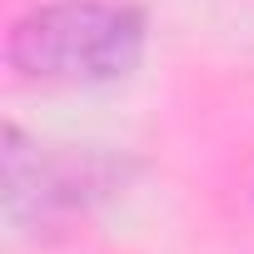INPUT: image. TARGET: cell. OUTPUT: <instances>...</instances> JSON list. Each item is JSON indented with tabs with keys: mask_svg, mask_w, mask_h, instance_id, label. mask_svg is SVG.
<instances>
[{
	"mask_svg": "<svg viewBox=\"0 0 254 254\" xmlns=\"http://www.w3.org/2000/svg\"><path fill=\"white\" fill-rule=\"evenodd\" d=\"M145 15L125 0H50L10 25L5 60L35 80H115L140 65Z\"/></svg>",
	"mask_w": 254,
	"mask_h": 254,
	"instance_id": "1",
	"label": "cell"
}]
</instances>
